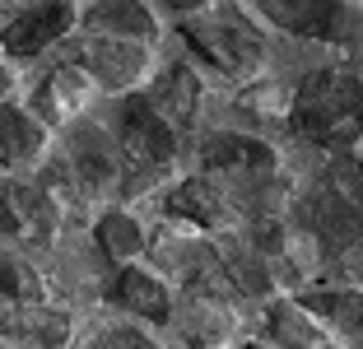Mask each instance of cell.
Instances as JSON below:
<instances>
[{
  "mask_svg": "<svg viewBox=\"0 0 363 349\" xmlns=\"http://www.w3.org/2000/svg\"><path fill=\"white\" fill-rule=\"evenodd\" d=\"M98 238H103L107 256H135V247H140V228L126 219V214H107V223L98 228Z\"/></svg>",
  "mask_w": 363,
  "mask_h": 349,
  "instance_id": "13",
  "label": "cell"
},
{
  "mask_svg": "<svg viewBox=\"0 0 363 349\" xmlns=\"http://www.w3.org/2000/svg\"><path fill=\"white\" fill-rule=\"evenodd\" d=\"M43 145V131L33 126V116L14 112V107L0 103V163H23L38 154Z\"/></svg>",
  "mask_w": 363,
  "mask_h": 349,
  "instance_id": "9",
  "label": "cell"
},
{
  "mask_svg": "<svg viewBox=\"0 0 363 349\" xmlns=\"http://www.w3.org/2000/svg\"><path fill=\"white\" fill-rule=\"evenodd\" d=\"M294 131L312 145H354L363 135V74L350 65H326L294 94Z\"/></svg>",
  "mask_w": 363,
  "mask_h": 349,
  "instance_id": "1",
  "label": "cell"
},
{
  "mask_svg": "<svg viewBox=\"0 0 363 349\" xmlns=\"http://www.w3.org/2000/svg\"><path fill=\"white\" fill-rule=\"evenodd\" d=\"M196 98H201L196 74H191V70H182V65H172V70L163 74L159 84H154L150 107L163 116V121H186V116L196 112Z\"/></svg>",
  "mask_w": 363,
  "mask_h": 349,
  "instance_id": "7",
  "label": "cell"
},
{
  "mask_svg": "<svg viewBox=\"0 0 363 349\" xmlns=\"http://www.w3.org/2000/svg\"><path fill=\"white\" fill-rule=\"evenodd\" d=\"M238 14H210L205 23H191L186 28V38H191V47L205 56V61L214 65H228V70H238V65H252V56H257V33L242 28V23H233Z\"/></svg>",
  "mask_w": 363,
  "mask_h": 349,
  "instance_id": "3",
  "label": "cell"
},
{
  "mask_svg": "<svg viewBox=\"0 0 363 349\" xmlns=\"http://www.w3.org/2000/svg\"><path fill=\"white\" fill-rule=\"evenodd\" d=\"M79 61L112 89L130 84V79L145 70V52H140L135 43H121V38H89V43L79 47Z\"/></svg>",
  "mask_w": 363,
  "mask_h": 349,
  "instance_id": "5",
  "label": "cell"
},
{
  "mask_svg": "<svg viewBox=\"0 0 363 349\" xmlns=\"http://www.w3.org/2000/svg\"><path fill=\"white\" fill-rule=\"evenodd\" d=\"M0 294H10V298H33V294H28V275H23L10 256H0Z\"/></svg>",
  "mask_w": 363,
  "mask_h": 349,
  "instance_id": "14",
  "label": "cell"
},
{
  "mask_svg": "<svg viewBox=\"0 0 363 349\" xmlns=\"http://www.w3.org/2000/svg\"><path fill=\"white\" fill-rule=\"evenodd\" d=\"M84 19L98 38H121V43H135V38L154 33V14L140 10V5H94Z\"/></svg>",
  "mask_w": 363,
  "mask_h": 349,
  "instance_id": "8",
  "label": "cell"
},
{
  "mask_svg": "<svg viewBox=\"0 0 363 349\" xmlns=\"http://www.w3.org/2000/svg\"><path fill=\"white\" fill-rule=\"evenodd\" d=\"M5 89H10V70H5V65H0V94H5Z\"/></svg>",
  "mask_w": 363,
  "mask_h": 349,
  "instance_id": "16",
  "label": "cell"
},
{
  "mask_svg": "<svg viewBox=\"0 0 363 349\" xmlns=\"http://www.w3.org/2000/svg\"><path fill=\"white\" fill-rule=\"evenodd\" d=\"M112 298H117L121 307H130V312H145L150 321L168 317V289L154 275H145V270H121L117 284H112Z\"/></svg>",
  "mask_w": 363,
  "mask_h": 349,
  "instance_id": "6",
  "label": "cell"
},
{
  "mask_svg": "<svg viewBox=\"0 0 363 349\" xmlns=\"http://www.w3.org/2000/svg\"><path fill=\"white\" fill-rule=\"evenodd\" d=\"M75 23V10H65V5H33V10H19L10 23H5V52L10 56H38L61 38L70 33Z\"/></svg>",
  "mask_w": 363,
  "mask_h": 349,
  "instance_id": "4",
  "label": "cell"
},
{
  "mask_svg": "<svg viewBox=\"0 0 363 349\" xmlns=\"http://www.w3.org/2000/svg\"><path fill=\"white\" fill-rule=\"evenodd\" d=\"M205 163L210 168H257L270 163V149L261 140H242V135H214L205 145Z\"/></svg>",
  "mask_w": 363,
  "mask_h": 349,
  "instance_id": "10",
  "label": "cell"
},
{
  "mask_svg": "<svg viewBox=\"0 0 363 349\" xmlns=\"http://www.w3.org/2000/svg\"><path fill=\"white\" fill-rule=\"evenodd\" d=\"M359 205H363V187H359Z\"/></svg>",
  "mask_w": 363,
  "mask_h": 349,
  "instance_id": "17",
  "label": "cell"
},
{
  "mask_svg": "<svg viewBox=\"0 0 363 349\" xmlns=\"http://www.w3.org/2000/svg\"><path fill=\"white\" fill-rule=\"evenodd\" d=\"M121 145H126V154L135 163H145V168H163V163L172 159L177 140H172V126L154 112L150 103H145V98H130L126 112H121Z\"/></svg>",
  "mask_w": 363,
  "mask_h": 349,
  "instance_id": "2",
  "label": "cell"
},
{
  "mask_svg": "<svg viewBox=\"0 0 363 349\" xmlns=\"http://www.w3.org/2000/svg\"><path fill=\"white\" fill-rule=\"evenodd\" d=\"M168 210L182 214V219H196V223H214L219 214H224L219 210V191H214L210 182H201V177L182 182V187L168 196Z\"/></svg>",
  "mask_w": 363,
  "mask_h": 349,
  "instance_id": "11",
  "label": "cell"
},
{
  "mask_svg": "<svg viewBox=\"0 0 363 349\" xmlns=\"http://www.w3.org/2000/svg\"><path fill=\"white\" fill-rule=\"evenodd\" d=\"M98 349H154V340L145 331H112L98 340Z\"/></svg>",
  "mask_w": 363,
  "mask_h": 349,
  "instance_id": "15",
  "label": "cell"
},
{
  "mask_svg": "<svg viewBox=\"0 0 363 349\" xmlns=\"http://www.w3.org/2000/svg\"><path fill=\"white\" fill-rule=\"evenodd\" d=\"M70 154H75V172L89 182V187H98V182L112 177V154H107V140L98 135V131H79Z\"/></svg>",
  "mask_w": 363,
  "mask_h": 349,
  "instance_id": "12",
  "label": "cell"
}]
</instances>
